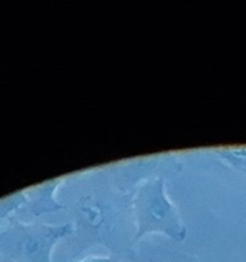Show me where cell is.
Instances as JSON below:
<instances>
[{"label": "cell", "mask_w": 246, "mask_h": 262, "mask_svg": "<svg viewBox=\"0 0 246 262\" xmlns=\"http://www.w3.org/2000/svg\"><path fill=\"white\" fill-rule=\"evenodd\" d=\"M113 184L126 193H132L141 183L164 177L171 178L183 169L178 152H159L105 164Z\"/></svg>", "instance_id": "5b68a950"}, {"label": "cell", "mask_w": 246, "mask_h": 262, "mask_svg": "<svg viewBox=\"0 0 246 262\" xmlns=\"http://www.w3.org/2000/svg\"><path fill=\"white\" fill-rule=\"evenodd\" d=\"M73 228L19 217L4 222L0 230L2 262H53L56 246L71 237Z\"/></svg>", "instance_id": "3957f363"}, {"label": "cell", "mask_w": 246, "mask_h": 262, "mask_svg": "<svg viewBox=\"0 0 246 262\" xmlns=\"http://www.w3.org/2000/svg\"><path fill=\"white\" fill-rule=\"evenodd\" d=\"M67 262H125L113 255H89L81 258H73Z\"/></svg>", "instance_id": "9c48e42d"}, {"label": "cell", "mask_w": 246, "mask_h": 262, "mask_svg": "<svg viewBox=\"0 0 246 262\" xmlns=\"http://www.w3.org/2000/svg\"><path fill=\"white\" fill-rule=\"evenodd\" d=\"M67 178L68 176L58 177L26 188L28 202L23 214H28L36 220L43 215L66 210L63 202L60 201V191L66 184Z\"/></svg>", "instance_id": "8992f818"}, {"label": "cell", "mask_w": 246, "mask_h": 262, "mask_svg": "<svg viewBox=\"0 0 246 262\" xmlns=\"http://www.w3.org/2000/svg\"><path fill=\"white\" fill-rule=\"evenodd\" d=\"M177 152L183 166L246 191V145L213 146Z\"/></svg>", "instance_id": "277c9868"}, {"label": "cell", "mask_w": 246, "mask_h": 262, "mask_svg": "<svg viewBox=\"0 0 246 262\" xmlns=\"http://www.w3.org/2000/svg\"><path fill=\"white\" fill-rule=\"evenodd\" d=\"M133 262H201L195 256L179 251L167 250V248L154 247L142 251L138 248V252Z\"/></svg>", "instance_id": "52a82bcc"}, {"label": "cell", "mask_w": 246, "mask_h": 262, "mask_svg": "<svg viewBox=\"0 0 246 262\" xmlns=\"http://www.w3.org/2000/svg\"><path fill=\"white\" fill-rule=\"evenodd\" d=\"M73 228L68 243L69 260L94 247H102L125 262H133L140 246L135 242L132 193L113 184L107 166L68 174L60 191Z\"/></svg>", "instance_id": "6da1fadb"}, {"label": "cell", "mask_w": 246, "mask_h": 262, "mask_svg": "<svg viewBox=\"0 0 246 262\" xmlns=\"http://www.w3.org/2000/svg\"><path fill=\"white\" fill-rule=\"evenodd\" d=\"M27 194L25 189L14 192L9 196L4 197L0 202V219L2 222L13 219V217H19L18 215L23 214L26 206H27Z\"/></svg>", "instance_id": "ba28073f"}, {"label": "cell", "mask_w": 246, "mask_h": 262, "mask_svg": "<svg viewBox=\"0 0 246 262\" xmlns=\"http://www.w3.org/2000/svg\"><path fill=\"white\" fill-rule=\"evenodd\" d=\"M131 209L137 246L148 235H163L177 243L187 238V225L178 206L169 197L164 177L141 183L132 192Z\"/></svg>", "instance_id": "7a4b0ae2"}]
</instances>
